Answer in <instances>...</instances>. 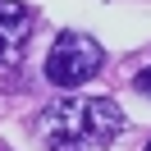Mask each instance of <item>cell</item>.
<instances>
[{
    "mask_svg": "<svg viewBox=\"0 0 151 151\" xmlns=\"http://www.w3.org/2000/svg\"><path fill=\"white\" fill-rule=\"evenodd\" d=\"M147 151H151V147H147Z\"/></svg>",
    "mask_w": 151,
    "mask_h": 151,
    "instance_id": "5",
    "label": "cell"
},
{
    "mask_svg": "<svg viewBox=\"0 0 151 151\" xmlns=\"http://www.w3.org/2000/svg\"><path fill=\"white\" fill-rule=\"evenodd\" d=\"M133 83H137V92H147V96H151V64H147V69H142V73H137V78H133Z\"/></svg>",
    "mask_w": 151,
    "mask_h": 151,
    "instance_id": "4",
    "label": "cell"
},
{
    "mask_svg": "<svg viewBox=\"0 0 151 151\" xmlns=\"http://www.w3.org/2000/svg\"><path fill=\"white\" fill-rule=\"evenodd\" d=\"M101 64H105V50L87 32H60L55 46H50V55H46V78L55 87H64V92H73L87 78L101 73Z\"/></svg>",
    "mask_w": 151,
    "mask_h": 151,
    "instance_id": "2",
    "label": "cell"
},
{
    "mask_svg": "<svg viewBox=\"0 0 151 151\" xmlns=\"http://www.w3.org/2000/svg\"><path fill=\"white\" fill-rule=\"evenodd\" d=\"M50 151H83V142H114L124 133V110L110 96H64L37 119Z\"/></svg>",
    "mask_w": 151,
    "mask_h": 151,
    "instance_id": "1",
    "label": "cell"
},
{
    "mask_svg": "<svg viewBox=\"0 0 151 151\" xmlns=\"http://www.w3.org/2000/svg\"><path fill=\"white\" fill-rule=\"evenodd\" d=\"M28 32H32V9L19 0H0V69H19L28 55Z\"/></svg>",
    "mask_w": 151,
    "mask_h": 151,
    "instance_id": "3",
    "label": "cell"
}]
</instances>
